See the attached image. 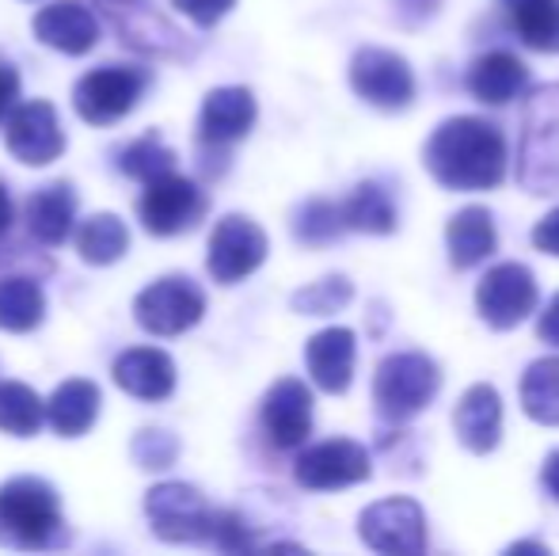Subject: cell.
Instances as JSON below:
<instances>
[{
  "label": "cell",
  "instance_id": "obj_1",
  "mask_svg": "<svg viewBox=\"0 0 559 556\" xmlns=\"http://www.w3.org/2000/svg\"><path fill=\"white\" fill-rule=\"evenodd\" d=\"M423 161L449 191H491L507 179V138L495 122L456 115L430 134Z\"/></svg>",
  "mask_w": 559,
  "mask_h": 556
},
{
  "label": "cell",
  "instance_id": "obj_2",
  "mask_svg": "<svg viewBox=\"0 0 559 556\" xmlns=\"http://www.w3.org/2000/svg\"><path fill=\"white\" fill-rule=\"evenodd\" d=\"M61 542H69V534L53 484H46L43 476H15L0 484V545L53 549Z\"/></svg>",
  "mask_w": 559,
  "mask_h": 556
},
{
  "label": "cell",
  "instance_id": "obj_3",
  "mask_svg": "<svg viewBox=\"0 0 559 556\" xmlns=\"http://www.w3.org/2000/svg\"><path fill=\"white\" fill-rule=\"evenodd\" d=\"M518 184L530 194H559V81L540 84L525 99L522 145H518Z\"/></svg>",
  "mask_w": 559,
  "mask_h": 556
},
{
  "label": "cell",
  "instance_id": "obj_4",
  "mask_svg": "<svg viewBox=\"0 0 559 556\" xmlns=\"http://www.w3.org/2000/svg\"><path fill=\"white\" fill-rule=\"evenodd\" d=\"M438 386H442V374H438V363L430 355H423V351L389 355L377 366V378H373L377 412L389 423H404L419 416L435 401Z\"/></svg>",
  "mask_w": 559,
  "mask_h": 556
},
{
  "label": "cell",
  "instance_id": "obj_5",
  "mask_svg": "<svg viewBox=\"0 0 559 556\" xmlns=\"http://www.w3.org/2000/svg\"><path fill=\"white\" fill-rule=\"evenodd\" d=\"M145 514L153 522V534L171 545H199L210 542L214 530V507L206 504L194 484L164 481L145 492Z\"/></svg>",
  "mask_w": 559,
  "mask_h": 556
},
{
  "label": "cell",
  "instance_id": "obj_6",
  "mask_svg": "<svg viewBox=\"0 0 559 556\" xmlns=\"http://www.w3.org/2000/svg\"><path fill=\"white\" fill-rule=\"evenodd\" d=\"M145 84H148V76L130 66L92 69V73H84L81 81H76L73 107L92 127H111V122L126 119V115L138 107V99L145 96Z\"/></svg>",
  "mask_w": 559,
  "mask_h": 556
},
{
  "label": "cell",
  "instance_id": "obj_7",
  "mask_svg": "<svg viewBox=\"0 0 559 556\" xmlns=\"http://www.w3.org/2000/svg\"><path fill=\"white\" fill-rule=\"evenodd\" d=\"M138 214H141V225H145L153 237H176V233H187L202 222V214H206V194L199 191L194 179L176 176V168H171L145 184Z\"/></svg>",
  "mask_w": 559,
  "mask_h": 556
},
{
  "label": "cell",
  "instance_id": "obj_8",
  "mask_svg": "<svg viewBox=\"0 0 559 556\" xmlns=\"http://www.w3.org/2000/svg\"><path fill=\"white\" fill-rule=\"evenodd\" d=\"M206 312V294L183 275H168L145 286L133 301V317L153 335H183Z\"/></svg>",
  "mask_w": 559,
  "mask_h": 556
},
{
  "label": "cell",
  "instance_id": "obj_9",
  "mask_svg": "<svg viewBox=\"0 0 559 556\" xmlns=\"http://www.w3.org/2000/svg\"><path fill=\"white\" fill-rule=\"evenodd\" d=\"M358 534H361V542L377 553L415 556L427 549V514L407 496L377 499V504H369L366 511H361Z\"/></svg>",
  "mask_w": 559,
  "mask_h": 556
},
{
  "label": "cell",
  "instance_id": "obj_10",
  "mask_svg": "<svg viewBox=\"0 0 559 556\" xmlns=\"http://www.w3.org/2000/svg\"><path fill=\"white\" fill-rule=\"evenodd\" d=\"M350 88L377 111H404L415 99V73L396 50L366 46L350 61Z\"/></svg>",
  "mask_w": 559,
  "mask_h": 556
},
{
  "label": "cell",
  "instance_id": "obj_11",
  "mask_svg": "<svg viewBox=\"0 0 559 556\" xmlns=\"http://www.w3.org/2000/svg\"><path fill=\"white\" fill-rule=\"evenodd\" d=\"M476 309L491 328L507 332L537 309V279L525 263H495L476 286Z\"/></svg>",
  "mask_w": 559,
  "mask_h": 556
},
{
  "label": "cell",
  "instance_id": "obj_12",
  "mask_svg": "<svg viewBox=\"0 0 559 556\" xmlns=\"http://www.w3.org/2000/svg\"><path fill=\"white\" fill-rule=\"evenodd\" d=\"M263 260H266V233L251 217L228 214L214 225L206 268L222 286H233V282L255 275L263 268Z\"/></svg>",
  "mask_w": 559,
  "mask_h": 556
},
{
  "label": "cell",
  "instance_id": "obj_13",
  "mask_svg": "<svg viewBox=\"0 0 559 556\" xmlns=\"http://www.w3.org/2000/svg\"><path fill=\"white\" fill-rule=\"evenodd\" d=\"M96 8L115 27L118 43L130 46V50L156 54V58H179L183 54V35L148 0H99Z\"/></svg>",
  "mask_w": 559,
  "mask_h": 556
},
{
  "label": "cell",
  "instance_id": "obj_14",
  "mask_svg": "<svg viewBox=\"0 0 559 556\" xmlns=\"http://www.w3.org/2000/svg\"><path fill=\"white\" fill-rule=\"evenodd\" d=\"M4 138H8V149H12L15 161L35 164V168L53 164L61 153H66V130H61L53 104H46V99L15 104L12 111H8Z\"/></svg>",
  "mask_w": 559,
  "mask_h": 556
},
{
  "label": "cell",
  "instance_id": "obj_15",
  "mask_svg": "<svg viewBox=\"0 0 559 556\" xmlns=\"http://www.w3.org/2000/svg\"><path fill=\"white\" fill-rule=\"evenodd\" d=\"M294 476L301 488L309 492H335L350 488V484L369 481V453L366 446L350 442V438H328L317 442L297 458Z\"/></svg>",
  "mask_w": 559,
  "mask_h": 556
},
{
  "label": "cell",
  "instance_id": "obj_16",
  "mask_svg": "<svg viewBox=\"0 0 559 556\" xmlns=\"http://www.w3.org/2000/svg\"><path fill=\"white\" fill-rule=\"evenodd\" d=\"M263 430L278 450H297L312 435V393L305 381H274L263 397Z\"/></svg>",
  "mask_w": 559,
  "mask_h": 556
},
{
  "label": "cell",
  "instance_id": "obj_17",
  "mask_svg": "<svg viewBox=\"0 0 559 556\" xmlns=\"http://www.w3.org/2000/svg\"><path fill=\"white\" fill-rule=\"evenodd\" d=\"M35 38L61 54H88L99 43V20L81 0H53L35 15Z\"/></svg>",
  "mask_w": 559,
  "mask_h": 556
},
{
  "label": "cell",
  "instance_id": "obj_18",
  "mask_svg": "<svg viewBox=\"0 0 559 556\" xmlns=\"http://www.w3.org/2000/svg\"><path fill=\"white\" fill-rule=\"evenodd\" d=\"M115 386L138 401H164L176 389V363L160 347H130L111 366Z\"/></svg>",
  "mask_w": 559,
  "mask_h": 556
},
{
  "label": "cell",
  "instance_id": "obj_19",
  "mask_svg": "<svg viewBox=\"0 0 559 556\" xmlns=\"http://www.w3.org/2000/svg\"><path fill=\"white\" fill-rule=\"evenodd\" d=\"M453 430L464 450H472V453H491L495 446H499L502 397L495 393V386L479 381V386L464 389V397L456 401V412H453Z\"/></svg>",
  "mask_w": 559,
  "mask_h": 556
},
{
  "label": "cell",
  "instance_id": "obj_20",
  "mask_svg": "<svg viewBox=\"0 0 559 556\" xmlns=\"http://www.w3.org/2000/svg\"><path fill=\"white\" fill-rule=\"evenodd\" d=\"M255 96L240 84H228V88H214L202 104L199 115V138L206 145H233L255 127Z\"/></svg>",
  "mask_w": 559,
  "mask_h": 556
},
{
  "label": "cell",
  "instance_id": "obj_21",
  "mask_svg": "<svg viewBox=\"0 0 559 556\" xmlns=\"http://www.w3.org/2000/svg\"><path fill=\"white\" fill-rule=\"evenodd\" d=\"M354 332L350 328H324L309 340L305 347V363H309V374L324 393H346L354 378V358H358V347H354Z\"/></svg>",
  "mask_w": 559,
  "mask_h": 556
},
{
  "label": "cell",
  "instance_id": "obj_22",
  "mask_svg": "<svg viewBox=\"0 0 559 556\" xmlns=\"http://www.w3.org/2000/svg\"><path fill=\"white\" fill-rule=\"evenodd\" d=\"M464 84H468V92L479 99V104L502 107V104H510V99L522 96L525 84H530V73H525V66L514 58V54L487 50L484 58L472 61Z\"/></svg>",
  "mask_w": 559,
  "mask_h": 556
},
{
  "label": "cell",
  "instance_id": "obj_23",
  "mask_svg": "<svg viewBox=\"0 0 559 556\" xmlns=\"http://www.w3.org/2000/svg\"><path fill=\"white\" fill-rule=\"evenodd\" d=\"M99 404H104V397H99L96 381H84V378L61 381L50 401H46V423L61 438H81L99 419Z\"/></svg>",
  "mask_w": 559,
  "mask_h": 556
},
{
  "label": "cell",
  "instance_id": "obj_24",
  "mask_svg": "<svg viewBox=\"0 0 559 556\" xmlns=\"http://www.w3.org/2000/svg\"><path fill=\"white\" fill-rule=\"evenodd\" d=\"M449 260L456 271H468L476 263H484L487 256L499 245V233H495V217L487 206H464L449 217Z\"/></svg>",
  "mask_w": 559,
  "mask_h": 556
},
{
  "label": "cell",
  "instance_id": "obj_25",
  "mask_svg": "<svg viewBox=\"0 0 559 556\" xmlns=\"http://www.w3.org/2000/svg\"><path fill=\"white\" fill-rule=\"evenodd\" d=\"M76 222V194L69 184H46L43 191L31 194L27 202V229L38 245L58 248L69 240Z\"/></svg>",
  "mask_w": 559,
  "mask_h": 556
},
{
  "label": "cell",
  "instance_id": "obj_26",
  "mask_svg": "<svg viewBox=\"0 0 559 556\" xmlns=\"http://www.w3.org/2000/svg\"><path fill=\"white\" fill-rule=\"evenodd\" d=\"M338 214H343V225L354 233H373V237H384V233L396 229V202L384 191L381 184L366 179L358 184L346 202H338Z\"/></svg>",
  "mask_w": 559,
  "mask_h": 556
},
{
  "label": "cell",
  "instance_id": "obj_27",
  "mask_svg": "<svg viewBox=\"0 0 559 556\" xmlns=\"http://www.w3.org/2000/svg\"><path fill=\"white\" fill-rule=\"evenodd\" d=\"M530 50L559 54V0H499Z\"/></svg>",
  "mask_w": 559,
  "mask_h": 556
},
{
  "label": "cell",
  "instance_id": "obj_28",
  "mask_svg": "<svg viewBox=\"0 0 559 556\" xmlns=\"http://www.w3.org/2000/svg\"><path fill=\"white\" fill-rule=\"evenodd\" d=\"M46 317V294L35 279H0V328L4 332H35Z\"/></svg>",
  "mask_w": 559,
  "mask_h": 556
},
{
  "label": "cell",
  "instance_id": "obj_29",
  "mask_svg": "<svg viewBox=\"0 0 559 556\" xmlns=\"http://www.w3.org/2000/svg\"><path fill=\"white\" fill-rule=\"evenodd\" d=\"M126 248H130V229L118 214H92L76 229V252H81L84 263L107 268V263L122 260Z\"/></svg>",
  "mask_w": 559,
  "mask_h": 556
},
{
  "label": "cell",
  "instance_id": "obj_30",
  "mask_svg": "<svg viewBox=\"0 0 559 556\" xmlns=\"http://www.w3.org/2000/svg\"><path fill=\"white\" fill-rule=\"evenodd\" d=\"M522 409L530 419L559 427V355L537 358L522 378Z\"/></svg>",
  "mask_w": 559,
  "mask_h": 556
},
{
  "label": "cell",
  "instance_id": "obj_31",
  "mask_svg": "<svg viewBox=\"0 0 559 556\" xmlns=\"http://www.w3.org/2000/svg\"><path fill=\"white\" fill-rule=\"evenodd\" d=\"M46 423V401L23 381H0V430L15 438L38 435Z\"/></svg>",
  "mask_w": 559,
  "mask_h": 556
},
{
  "label": "cell",
  "instance_id": "obj_32",
  "mask_svg": "<svg viewBox=\"0 0 559 556\" xmlns=\"http://www.w3.org/2000/svg\"><path fill=\"white\" fill-rule=\"evenodd\" d=\"M171 168H176V153L153 134L138 138L133 145H126L122 153H118V171L138 179V184H148V179L164 176V171H171Z\"/></svg>",
  "mask_w": 559,
  "mask_h": 556
},
{
  "label": "cell",
  "instance_id": "obj_33",
  "mask_svg": "<svg viewBox=\"0 0 559 556\" xmlns=\"http://www.w3.org/2000/svg\"><path fill=\"white\" fill-rule=\"evenodd\" d=\"M350 297H354L350 279L328 275V279H320V282H309L305 289H297L289 305H294L297 312H305V317H332V312H338V309H346V305H350Z\"/></svg>",
  "mask_w": 559,
  "mask_h": 556
},
{
  "label": "cell",
  "instance_id": "obj_34",
  "mask_svg": "<svg viewBox=\"0 0 559 556\" xmlns=\"http://www.w3.org/2000/svg\"><path fill=\"white\" fill-rule=\"evenodd\" d=\"M294 233H297V240H305V245H328V240H335L338 233H346L343 214H338V202H328V199L305 202V206L297 210Z\"/></svg>",
  "mask_w": 559,
  "mask_h": 556
},
{
  "label": "cell",
  "instance_id": "obj_35",
  "mask_svg": "<svg viewBox=\"0 0 559 556\" xmlns=\"http://www.w3.org/2000/svg\"><path fill=\"white\" fill-rule=\"evenodd\" d=\"M133 461L141 469H171L179 458V438L171 430H156V427H145L130 446Z\"/></svg>",
  "mask_w": 559,
  "mask_h": 556
},
{
  "label": "cell",
  "instance_id": "obj_36",
  "mask_svg": "<svg viewBox=\"0 0 559 556\" xmlns=\"http://www.w3.org/2000/svg\"><path fill=\"white\" fill-rule=\"evenodd\" d=\"M210 542H214L217 549H225V553L255 549L248 522H243L240 514H233V511H217V514H214V530H210Z\"/></svg>",
  "mask_w": 559,
  "mask_h": 556
},
{
  "label": "cell",
  "instance_id": "obj_37",
  "mask_svg": "<svg viewBox=\"0 0 559 556\" xmlns=\"http://www.w3.org/2000/svg\"><path fill=\"white\" fill-rule=\"evenodd\" d=\"M171 8L183 12L191 23H199V27H214V23H222L233 12L236 0H171Z\"/></svg>",
  "mask_w": 559,
  "mask_h": 556
},
{
  "label": "cell",
  "instance_id": "obj_38",
  "mask_svg": "<svg viewBox=\"0 0 559 556\" xmlns=\"http://www.w3.org/2000/svg\"><path fill=\"white\" fill-rule=\"evenodd\" d=\"M392 4H396L400 23H407V27H419V23L435 20V12L442 8V0H392Z\"/></svg>",
  "mask_w": 559,
  "mask_h": 556
},
{
  "label": "cell",
  "instance_id": "obj_39",
  "mask_svg": "<svg viewBox=\"0 0 559 556\" xmlns=\"http://www.w3.org/2000/svg\"><path fill=\"white\" fill-rule=\"evenodd\" d=\"M533 245H537L540 252H548L559 260V206L548 210V214L537 222V229H533Z\"/></svg>",
  "mask_w": 559,
  "mask_h": 556
},
{
  "label": "cell",
  "instance_id": "obj_40",
  "mask_svg": "<svg viewBox=\"0 0 559 556\" xmlns=\"http://www.w3.org/2000/svg\"><path fill=\"white\" fill-rule=\"evenodd\" d=\"M15 99H20V73H15V66L0 61V122L8 119V111L15 107Z\"/></svg>",
  "mask_w": 559,
  "mask_h": 556
},
{
  "label": "cell",
  "instance_id": "obj_41",
  "mask_svg": "<svg viewBox=\"0 0 559 556\" xmlns=\"http://www.w3.org/2000/svg\"><path fill=\"white\" fill-rule=\"evenodd\" d=\"M537 332H540V340H545V343H552V347H559V294L552 297V301H548V309L540 312Z\"/></svg>",
  "mask_w": 559,
  "mask_h": 556
},
{
  "label": "cell",
  "instance_id": "obj_42",
  "mask_svg": "<svg viewBox=\"0 0 559 556\" xmlns=\"http://www.w3.org/2000/svg\"><path fill=\"white\" fill-rule=\"evenodd\" d=\"M540 476H545V488L552 492V499L559 504V450H552L545 458V473H540Z\"/></svg>",
  "mask_w": 559,
  "mask_h": 556
},
{
  "label": "cell",
  "instance_id": "obj_43",
  "mask_svg": "<svg viewBox=\"0 0 559 556\" xmlns=\"http://www.w3.org/2000/svg\"><path fill=\"white\" fill-rule=\"evenodd\" d=\"M12 214L15 210H12V199H8V187L0 184V240L8 237V229H12Z\"/></svg>",
  "mask_w": 559,
  "mask_h": 556
},
{
  "label": "cell",
  "instance_id": "obj_44",
  "mask_svg": "<svg viewBox=\"0 0 559 556\" xmlns=\"http://www.w3.org/2000/svg\"><path fill=\"white\" fill-rule=\"evenodd\" d=\"M507 553H510V556H518V553H537V556H545V553H548V545H545V542H518V545H510Z\"/></svg>",
  "mask_w": 559,
  "mask_h": 556
}]
</instances>
